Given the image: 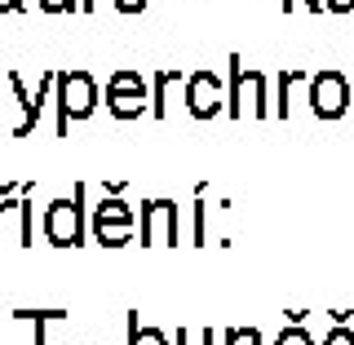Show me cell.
I'll list each match as a JSON object with an SVG mask.
<instances>
[{
	"label": "cell",
	"instance_id": "1",
	"mask_svg": "<svg viewBox=\"0 0 354 345\" xmlns=\"http://www.w3.org/2000/svg\"><path fill=\"white\" fill-rule=\"evenodd\" d=\"M84 182L71 186V195L53 199L49 208H44V239L53 243V248H80L84 235H88V213L93 208H84Z\"/></svg>",
	"mask_w": 354,
	"mask_h": 345
},
{
	"label": "cell",
	"instance_id": "2",
	"mask_svg": "<svg viewBox=\"0 0 354 345\" xmlns=\"http://www.w3.org/2000/svg\"><path fill=\"white\" fill-rule=\"evenodd\" d=\"M230 84H226V115L230 120H243V115H252V120H266V115H274V106H270V97H266V75L261 71H252V66H243L239 53H230Z\"/></svg>",
	"mask_w": 354,
	"mask_h": 345
},
{
	"label": "cell",
	"instance_id": "3",
	"mask_svg": "<svg viewBox=\"0 0 354 345\" xmlns=\"http://www.w3.org/2000/svg\"><path fill=\"white\" fill-rule=\"evenodd\" d=\"M53 102H58V138L71 133V120H88L97 106V80L84 66H66L58 71V88H53Z\"/></svg>",
	"mask_w": 354,
	"mask_h": 345
},
{
	"label": "cell",
	"instance_id": "4",
	"mask_svg": "<svg viewBox=\"0 0 354 345\" xmlns=\"http://www.w3.org/2000/svg\"><path fill=\"white\" fill-rule=\"evenodd\" d=\"M182 102L195 120H213V115H226V84L213 66H199V71L186 75V88H182Z\"/></svg>",
	"mask_w": 354,
	"mask_h": 345
},
{
	"label": "cell",
	"instance_id": "5",
	"mask_svg": "<svg viewBox=\"0 0 354 345\" xmlns=\"http://www.w3.org/2000/svg\"><path fill=\"white\" fill-rule=\"evenodd\" d=\"M306 102H310V115L337 120L341 111L350 106V84H346V75H341L337 66L315 71V75H310V84H306Z\"/></svg>",
	"mask_w": 354,
	"mask_h": 345
},
{
	"label": "cell",
	"instance_id": "6",
	"mask_svg": "<svg viewBox=\"0 0 354 345\" xmlns=\"http://www.w3.org/2000/svg\"><path fill=\"white\" fill-rule=\"evenodd\" d=\"M142 248H177V204L173 199H147L142 204V221H138Z\"/></svg>",
	"mask_w": 354,
	"mask_h": 345
},
{
	"label": "cell",
	"instance_id": "7",
	"mask_svg": "<svg viewBox=\"0 0 354 345\" xmlns=\"http://www.w3.org/2000/svg\"><path fill=\"white\" fill-rule=\"evenodd\" d=\"M173 88H186V75L177 71V66H164V71H155V80H151V120H164V115H169Z\"/></svg>",
	"mask_w": 354,
	"mask_h": 345
},
{
	"label": "cell",
	"instance_id": "8",
	"mask_svg": "<svg viewBox=\"0 0 354 345\" xmlns=\"http://www.w3.org/2000/svg\"><path fill=\"white\" fill-rule=\"evenodd\" d=\"M115 221H138V213L129 208L124 195H102L97 208H93V217H88V230L93 226H115Z\"/></svg>",
	"mask_w": 354,
	"mask_h": 345
},
{
	"label": "cell",
	"instance_id": "9",
	"mask_svg": "<svg viewBox=\"0 0 354 345\" xmlns=\"http://www.w3.org/2000/svg\"><path fill=\"white\" fill-rule=\"evenodd\" d=\"M106 111L115 120H142L151 115V93H106Z\"/></svg>",
	"mask_w": 354,
	"mask_h": 345
},
{
	"label": "cell",
	"instance_id": "10",
	"mask_svg": "<svg viewBox=\"0 0 354 345\" xmlns=\"http://www.w3.org/2000/svg\"><path fill=\"white\" fill-rule=\"evenodd\" d=\"M106 93H151V80L133 66H120V71L106 75Z\"/></svg>",
	"mask_w": 354,
	"mask_h": 345
},
{
	"label": "cell",
	"instance_id": "11",
	"mask_svg": "<svg viewBox=\"0 0 354 345\" xmlns=\"http://www.w3.org/2000/svg\"><path fill=\"white\" fill-rule=\"evenodd\" d=\"M93 239L102 248H129L138 239V221H115V226H93Z\"/></svg>",
	"mask_w": 354,
	"mask_h": 345
},
{
	"label": "cell",
	"instance_id": "12",
	"mask_svg": "<svg viewBox=\"0 0 354 345\" xmlns=\"http://www.w3.org/2000/svg\"><path fill=\"white\" fill-rule=\"evenodd\" d=\"M191 243L204 248L208 243V204H204V186L195 191V204H191Z\"/></svg>",
	"mask_w": 354,
	"mask_h": 345
},
{
	"label": "cell",
	"instance_id": "13",
	"mask_svg": "<svg viewBox=\"0 0 354 345\" xmlns=\"http://www.w3.org/2000/svg\"><path fill=\"white\" fill-rule=\"evenodd\" d=\"M129 345H169V337L160 328H142L138 310H129Z\"/></svg>",
	"mask_w": 354,
	"mask_h": 345
},
{
	"label": "cell",
	"instance_id": "14",
	"mask_svg": "<svg viewBox=\"0 0 354 345\" xmlns=\"http://www.w3.org/2000/svg\"><path fill=\"white\" fill-rule=\"evenodd\" d=\"M177 345H217L213 328H177Z\"/></svg>",
	"mask_w": 354,
	"mask_h": 345
},
{
	"label": "cell",
	"instance_id": "15",
	"mask_svg": "<svg viewBox=\"0 0 354 345\" xmlns=\"http://www.w3.org/2000/svg\"><path fill=\"white\" fill-rule=\"evenodd\" d=\"M221 345H261L257 328H226L221 332Z\"/></svg>",
	"mask_w": 354,
	"mask_h": 345
},
{
	"label": "cell",
	"instance_id": "16",
	"mask_svg": "<svg viewBox=\"0 0 354 345\" xmlns=\"http://www.w3.org/2000/svg\"><path fill=\"white\" fill-rule=\"evenodd\" d=\"M44 14H80V0H36Z\"/></svg>",
	"mask_w": 354,
	"mask_h": 345
},
{
	"label": "cell",
	"instance_id": "17",
	"mask_svg": "<svg viewBox=\"0 0 354 345\" xmlns=\"http://www.w3.org/2000/svg\"><path fill=\"white\" fill-rule=\"evenodd\" d=\"M324 345H354V332L337 324V328H332V332H328V337H324Z\"/></svg>",
	"mask_w": 354,
	"mask_h": 345
},
{
	"label": "cell",
	"instance_id": "18",
	"mask_svg": "<svg viewBox=\"0 0 354 345\" xmlns=\"http://www.w3.org/2000/svg\"><path fill=\"white\" fill-rule=\"evenodd\" d=\"M292 9H310V14H319V9H328L324 0H283V14H292Z\"/></svg>",
	"mask_w": 354,
	"mask_h": 345
},
{
	"label": "cell",
	"instance_id": "19",
	"mask_svg": "<svg viewBox=\"0 0 354 345\" xmlns=\"http://www.w3.org/2000/svg\"><path fill=\"white\" fill-rule=\"evenodd\" d=\"M111 5H115L120 14H142V9H147L151 0H111Z\"/></svg>",
	"mask_w": 354,
	"mask_h": 345
},
{
	"label": "cell",
	"instance_id": "20",
	"mask_svg": "<svg viewBox=\"0 0 354 345\" xmlns=\"http://www.w3.org/2000/svg\"><path fill=\"white\" fill-rule=\"evenodd\" d=\"M328 9H332V14H350L354 0H328Z\"/></svg>",
	"mask_w": 354,
	"mask_h": 345
},
{
	"label": "cell",
	"instance_id": "21",
	"mask_svg": "<svg viewBox=\"0 0 354 345\" xmlns=\"http://www.w3.org/2000/svg\"><path fill=\"white\" fill-rule=\"evenodd\" d=\"M306 319H310V310H288V324H301L306 328Z\"/></svg>",
	"mask_w": 354,
	"mask_h": 345
},
{
	"label": "cell",
	"instance_id": "22",
	"mask_svg": "<svg viewBox=\"0 0 354 345\" xmlns=\"http://www.w3.org/2000/svg\"><path fill=\"white\" fill-rule=\"evenodd\" d=\"M22 9V0H0V14H18Z\"/></svg>",
	"mask_w": 354,
	"mask_h": 345
},
{
	"label": "cell",
	"instance_id": "23",
	"mask_svg": "<svg viewBox=\"0 0 354 345\" xmlns=\"http://www.w3.org/2000/svg\"><path fill=\"white\" fill-rule=\"evenodd\" d=\"M97 9V0H80V14H93Z\"/></svg>",
	"mask_w": 354,
	"mask_h": 345
},
{
	"label": "cell",
	"instance_id": "24",
	"mask_svg": "<svg viewBox=\"0 0 354 345\" xmlns=\"http://www.w3.org/2000/svg\"><path fill=\"white\" fill-rule=\"evenodd\" d=\"M0 111H5V102H0Z\"/></svg>",
	"mask_w": 354,
	"mask_h": 345
}]
</instances>
